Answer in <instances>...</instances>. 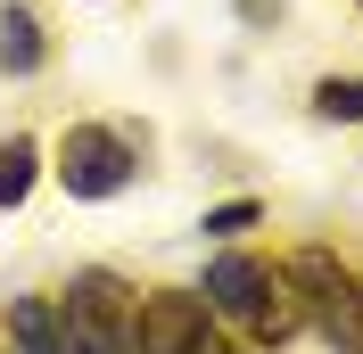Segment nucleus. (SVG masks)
Here are the masks:
<instances>
[{
	"instance_id": "obj_3",
	"label": "nucleus",
	"mask_w": 363,
	"mask_h": 354,
	"mask_svg": "<svg viewBox=\"0 0 363 354\" xmlns=\"http://www.w3.org/2000/svg\"><path fill=\"white\" fill-rule=\"evenodd\" d=\"M199 346H206V297L199 288L133 297V354H199Z\"/></svg>"
},
{
	"instance_id": "obj_1",
	"label": "nucleus",
	"mask_w": 363,
	"mask_h": 354,
	"mask_svg": "<svg viewBox=\"0 0 363 354\" xmlns=\"http://www.w3.org/2000/svg\"><path fill=\"white\" fill-rule=\"evenodd\" d=\"M281 280H289L297 313H306L339 354H363V280L330 256V247H297L289 264H281Z\"/></svg>"
},
{
	"instance_id": "obj_7",
	"label": "nucleus",
	"mask_w": 363,
	"mask_h": 354,
	"mask_svg": "<svg viewBox=\"0 0 363 354\" xmlns=\"http://www.w3.org/2000/svg\"><path fill=\"white\" fill-rule=\"evenodd\" d=\"M314 115L322 124H363V74H322L314 83Z\"/></svg>"
},
{
	"instance_id": "obj_6",
	"label": "nucleus",
	"mask_w": 363,
	"mask_h": 354,
	"mask_svg": "<svg viewBox=\"0 0 363 354\" xmlns=\"http://www.w3.org/2000/svg\"><path fill=\"white\" fill-rule=\"evenodd\" d=\"M33 173H42V140H33V132H9V140H0V206H25V198H33Z\"/></svg>"
},
{
	"instance_id": "obj_8",
	"label": "nucleus",
	"mask_w": 363,
	"mask_h": 354,
	"mask_svg": "<svg viewBox=\"0 0 363 354\" xmlns=\"http://www.w3.org/2000/svg\"><path fill=\"white\" fill-rule=\"evenodd\" d=\"M256 222H264V206H256V198H231V206L206 215V239H240V231H256Z\"/></svg>"
},
{
	"instance_id": "obj_5",
	"label": "nucleus",
	"mask_w": 363,
	"mask_h": 354,
	"mask_svg": "<svg viewBox=\"0 0 363 354\" xmlns=\"http://www.w3.org/2000/svg\"><path fill=\"white\" fill-rule=\"evenodd\" d=\"M50 42H42V17L25 0H0V74H42Z\"/></svg>"
},
{
	"instance_id": "obj_9",
	"label": "nucleus",
	"mask_w": 363,
	"mask_h": 354,
	"mask_svg": "<svg viewBox=\"0 0 363 354\" xmlns=\"http://www.w3.org/2000/svg\"><path fill=\"white\" fill-rule=\"evenodd\" d=\"M199 354H231V346H215V338H206V346H199Z\"/></svg>"
},
{
	"instance_id": "obj_4",
	"label": "nucleus",
	"mask_w": 363,
	"mask_h": 354,
	"mask_svg": "<svg viewBox=\"0 0 363 354\" xmlns=\"http://www.w3.org/2000/svg\"><path fill=\"white\" fill-rule=\"evenodd\" d=\"M264 288H272V264H256V256H215L199 297H206V313H231V321H248Z\"/></svg>"
},
{
	"instance_id": "obj_2",
	"label": "nucleus",
	"mask_w": 363,
	"mask_h": 354,
	"mask_svg": "<svg viewBox=\"0 0 363 354\" xmlns=\"http://www.w3.org/2000/svg\"><path fill=\"white\" fill-rule=\"evenodd\" d=\"M58 181H67V198H116V190L133 181L124 132H108V124H67V140H58Z\"/></svg>"
}]
</instances>
